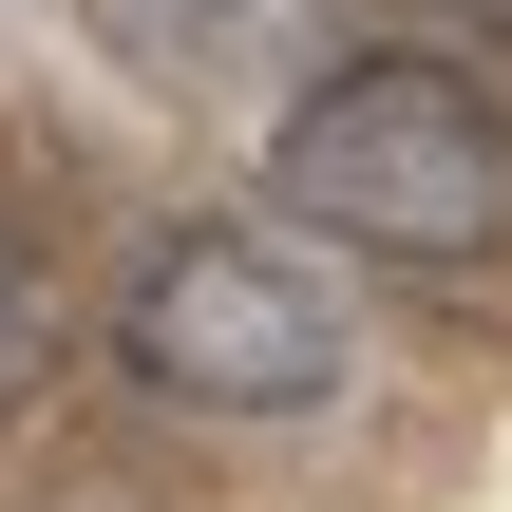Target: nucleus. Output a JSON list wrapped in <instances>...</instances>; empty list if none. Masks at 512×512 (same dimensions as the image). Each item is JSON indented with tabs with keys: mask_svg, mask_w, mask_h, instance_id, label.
Here are the masks:
<instances>
[{
	"mask_svg": "<svg viewBox=\"0 0 512 512\" xmlns=\"http://www.w3.org/2000/svg\"><path fill=\"white\" fill-rule=\"evenodd\" d=\"M114 361L190 418H323L361 380V304L304 228L266 209H209V228H152L133 285H114Z\"/></svg>",
	"mask_w": 512,
	"mask_h": 512,
	"instance_id": "2",
	"label": "nucleus"
},
{
	"mask_svg": "<svg viewBox=\"0 0 512 512\" xmlns=\"http://www.w3.org/2000/svg\"><path fill=\"white\" fill-rule=\"evenodd\" d=\"M266 209L304 247H361V266H494L512 247V114L456 57H342V76L285 95Z\"/></svg>",
	"mask_w": 512,
	"mask_h": 512,
	"instance_id": "1",
	"label": "nucleus"
},
{
	"mask_svg": "<svg viewBox=\"0 0 512 512\" xmlns=\"http://www.w3.org/2000/svg\"><path fill=\"white\" fill-rule=\"evenodd\" d=\"M38 342H57V304H38V266H19V228H0V399L38 380Z\"/></svg>",
	"mask_w": 512,
	"mask_h": 512,
	"instance_id": "3",
	"label": "nucleus"
}]
</instances>
